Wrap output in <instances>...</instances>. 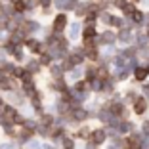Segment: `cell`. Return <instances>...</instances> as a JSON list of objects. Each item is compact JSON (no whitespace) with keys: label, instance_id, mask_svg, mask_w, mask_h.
I'll return each mask as SVG.
<instances>
[{"label":"cell","instance_id":"2","mask_svg":"<svg viewBox=\"0 0 149 149\" xmlns=\"http://www.w3.org/2000/svg\"><path fill=\"white\" fill-rule=\"evenodd\" d=\"M136 77H138V79H143V77H145V71H143V69H140V71L136 73Z\"/></svg>","mask_w":149,"mask_h":149},{"label":"cell","instance_id":"1","mask_svg":"<svg viewBox=\"0 0 149 149\" xmlns=\"http://www.w3.org/2000/svg\"><path fill=\"white\" fill-rule=\"evenodd\" d=\"M63 23H65V15H59V17L56 19V27H57V29H61Z\"/></svg>","mask_w":149,"mask_h":149}]
</instances>
